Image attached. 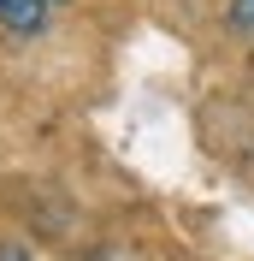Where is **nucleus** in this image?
I'll return each mask as SVG.
<instances>
[{
    "instance_id": "20e7f679",
    "label": "nucleus",
    "mask_w": 254,
    "mask_h": 261,
    "mask_svg": "<svg viewBox=\"0 0 254 261\" xmlns=\"http://www.w3.org/2000/svg\"><path fill=\"white\" fill-rule=\"evenodd\" d=\"M48 6H53V12H59V6H65V0H48Z\"/></svg>"
},
{
    "instance_id": "f03ea898",
    "label": "nucleus",
    "mask_w": 254,
    "mask_h": 261,
    "mask_svg": "<svg viewBox=\"0 0 254 261\" xmlns=\"http://www.w3.org/2000/svg\"><path fill=\"white\" fill-rule=\"evenodd\" d=\"M231 30H242V36H254V0H231Z\"/></svg>"
},
{
    "instance_id": "f257e3e1",
    "label": "nucleus",
    "mask_w": 254,
    "mask_h": 261,
    "mask_svg": "<svg viewBox=\"0 0 254 261\" xmlns=\"http://www.w3.org/2000/svg\"><path fill=\"white\" fill-rule=\"evenodd\" d=\"M48 18H53L48 0H0V30L6 36H42Z\"/></svg>"
},
{
    "instance_id": "7ed1b4c3",
    "label": "nucleus",
    "mask_w": 254,
    "mask_h": 261,
    "mask_svg": "<svg viewBox=\"0 0 254 261\" xmlns=\"http://www.w3.org/2000/svg\"><path fill=\"white\" fill-rule=\"evenodd\" d=\"M0 261H30V255H24L18 244H0Z\"/></svg>"
}]
</instances>
